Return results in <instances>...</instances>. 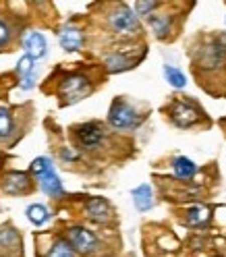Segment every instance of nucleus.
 Masks as SVG:
<instances>
[{
  "label": "nucleus",
  "instance_id": "nucleus-1",
  "mask_svg": "<svg viewBox=\"0 0 226 257\" xmlns=\"http://www.w3.org/2000/svg\"><path fill=\"white\" fill-rule=\"evenodd\" d=\"M110 27L119 36H135L139 31V19L127 5H121L110 13Z\"/></svg>",
  "mask_w": 226,
  "mask_h": 257
},
{
  "label": "nucleus",
  "instance_id": "nucleus-2",
  "mask_svg": "<svg viewBox=\"0 0 226 257\" xmlns=\"http://www.w3.org/2000/svg\"><path fill=\"white\" fill-rule=\"evenodd\" d=\"M89 91H91V85L85 75H69L60 83V95L67 104H75L79 100H83Z\"/></svg>",
  "mask_w": 226,
  "mask_h": 257
},
{
  "label": "nucleus",
  "instance_id": "nucleus-3",
  "mask_svg": "<svg viewBox=\"0 0 226 257\" xmlns=\"http://www.w3.org/2000/svg\"><path fill=\"white\" fill-rule=\"evenodd\" d=\"M108 122L115 128H133L139 122V114H137V110L133 106H129L123 100H117L110 106Z\"/></svg>",
  "mask_w": 226,
  "mask_h": 257
},
{
  "label": "nucleus",
  "instance_id": "nucleus-4",
  "mask_svg": "<svg viewBox=\"0 0 226 257\" xmlns=\"http://www.w3.org/2000/svg\"><path fill=\"white\" fill-rule=\"evenodd\" d=\"M69 245L79 251V253H83V255H91L98 251L100 247V240L98 236H95L91 230L83 228V226H75V228H69Z\"/></svg>",
  "mask_w": 226,
  "mask_h": 257
},
{
  "label": "nucleus",
  "instance_id": "nucleus-5",
  "mask_svg": "<svg viewBox=\"0 0 226 257\" xmlns=\"http://www.w3.org/2000/svg\"><path fill=\"white\" fill-rule=\"evenodd\" d=\"M75 137L77 141L81 143V148L85 150H95L102 146L104 141V131L98 122H85V124H79L75 128Z\"/></svg>",
  "mask_w": 226,
  "mask_h": 257
},
{
  "label": "nucleus",
  "instance_id": "nucleus-6",
  "mask_svg": "<svg viewBox=\"0 0 226 257\" xmlns=\"http://www.w3.org/2000/svg\"><path fill=\"white\" fill-rule=\"evenodd\" d=\"M170 118L176 126H191L199 120V110L191 104L185 102H176L170 110Z\"/></svg>",
  "mask_w": 226,
  "mask_h": 257
},
{
  "label": "nucleus",
  "instance_id": "nucleus-7",
  "mask_svg": "<svg viewBox=\"0 0 226 257\" xmlns=\"http://www.w3.org/2000/svg\"><path fill=\"white\" fill-rule=\"evenodd\" d=\"M23 48H25V52H27L31 58L38 60V58L46 56L48 44H46V40H44L42 34H38V31H31V34H27V36L23 38Z\"/></svg>",
  "mask_w": 226,
  "mask_h": 257
},
{
  "label": "nucleus",
  "instance_id": "nucleus-8",
  "mask_svg": "<svg viewBox=\"0 0 226 257\" xmlns=\"http://www.w3.org/2000/svg\"><path fill=\"white\" fill-rule=\"evenodd\" d=\"M58 42H60V46H62L67 52H75V50H79V48H81L83 36H81V31H79L77 27L67 25V27H62L60 36H58Z\"/></svg>",
  "mask_w": 226,
  "mask_h": 257
},
{
  "label": "nucleus",
  "instance_id": "nucleus-9",
  "mask_svg": "<svg viewBox=\"0 0 226 257\" xmlns=\"http://www.w3.org/2000/svg\"><path fill=\"white\" fill-rule=\"evenodd\" d=\"M85 212H87V218H91L93 222H106L110 218V205L102 197H91L85 203Z\"/></svg>",
  "mask_w": 226,
  "mask_h": 257
},
{
  "label": "nucleus",
  "instance_id": "nucleus-10",
  "mask_svg": "<svg viewBox=\"0 0 226 257\" xmlns=\"http://www.w3.org/2000/svg\"><path fill=\"white\" fill-rule=\"evenodd\" d=\"M40 187H42V191L46 193V195H50V197H62L64 195L62 183L58 179V174L54 172V168L40 176Z\"/></svg>",
  "mask_w": 226,
  "mask_h": 257
},
{
  "label": "nucleus",
  "instance_id": "nucleus-11",
  "mask_svg": "<svg viewBox=\"0 0 226 257\" xmlns=\"http://www.w3.org/2000/svg\"><path fill=\"white\" fill-rule=\"evenodd\" d=\"M226 58V42L216 40L212 46H207V50L203 54V67H218Z\"/></svg>",
  "mask_w": 226,
  "mask_h": 257
},
{
  "label": "nucleus",
  "instance_id": "nucleus-12",
  "mask_svg": "<svg viewBox=\"0 0 226 257\" xmlns=\"http://www.w3.org/2000/svg\"><path fill=\"white\" fill-rule=\"evenodd\" d=\"M209 218H212V212H209V207H205V205H193V207H189L187 216H185L189 226H195V228L205 226V224L209 222Z\"/></svg>",
  "mask_w": 226,
  "mask_h": 257
},
{
  "label": "nucleus",
  "instance_id": "nucleus-13",
  "mask_svg": "<svg viewBox=\"0 0 226 257\" xmlns=\"http://www.w3.org/2000/svg\"><path fill=\"white\" fill-rule=\"evenodd\" d=\"M133 203L139 212H148L154 205V193L150 189V185H139L137 189H133Z\"/></svg>",
  "mask_w": 226,
  "mask_h": 257
},
{
  "label": "nucleus",
  "instance_id": "nucleus-14",
  "mask_svg": "<svg viewBox=\"0 0 226 257\" xmlns=\"http://www.w3.org/2000/svg\"><path fill=\"white\" fill-rule=\"evenodd\" d=\"M29 189V179L23 172H9L5 176V191L7 193H23Z\"/></svg>",
  "mask_w": 226,
  "mask_h": 257
},
{
  "label": "nucleus",
  "instance_id": "nucleus-15",
  "mask_svg": "<svg viewBox=\"0 0 226 257\" xmlns=\"http://www.w3.org/2000/svg\"><path fill=\"white\" fill-rule=\"evenodd\" d=\"M172 168H174V174L179 176V179H183V181L193 179V176H195V172H197L195 162H193V160H189V158H185V156L174 158Z\"/></svg>",
  "mask_w": 226,
  "mask_h": 257
},
{
  "label": "nucleus",
  "instance_id": "nucleus-16",
  "mask_svg": "<svg viewBox=\"0 0 226 257\" xmlns=\"http://www.w3.org/2000/svg\"><path fill=\"white\" fill-rule=\"evenodd\" d=\"M133 64H135V62H133L131 58L125 56V54H121V52L110 54V56L106 58V69H108V73H123V71H127V69H131Z\"/></svg>",
  "mask_w": 226,
  "mask_h": 257
},
{
  "label": "nucleus",
  "instance_id": "nucleus-17",
  "mask_svg": "<svg viewBox=\"0 0 226 257\" xmlns=\"http://www.w3.org/2000/svg\"><path fill=\"white\" fill-rule=\"evenodd\" d=\"M25 214H27V220H29L31 224H36V226H42V224H46L48 218H50V214H48V207L42 205V203L29 205Z\"/></svg>",
  "mask_w": 226,
  "mask_h": 257
},
{
  "label": "nucleus",
  "instance_id": "nucleus-18",
  "mask_svg": "<svg viewBox=\"0 0 226 257\" xmlns=\"http://www.w3.org/2000/svg\"><path fill=\"white\" fill-rule=\"evenodd\" d=\"M150 27L156 34V38H166L168 31H170V21H168V17H162V15H152Z\"/></svg>",
  "mask_w": 226,
  "mask_h": 257
},
{
  "label": "nucleus",
  "instance_id": "nucleus-19",
  "mask_svg": "<svg viewBox=\"0 0 226 257\" xmlns=\"http://www.w3.org/2000/svg\"><path fill=\"white\" fill-rule=\"evenodd\" d=\"M164 77H166V81L172 85V87H176V89H181V87H185L187 85V77L179 71V69H174V67H164Z\"/></svg>",
  "mask_w": 226,
  "mask_h": 257
},
{
  "label": "nucleus",
  "instance_id": "nucleus-20",
  "mask_svg": "<svg viewBox=\"0 0 226 257\" xmlns=\"http://www.w3.org/2000/svg\"><path fill=\"white\" fill-rule=\"evenodd\" d=\"M48 257H77V255H75V249L69 243L58 240V243H54L52 249L48 251Z\"/></svg>",
  "mask_w": 226,
  "mask_h": 257
},
{
  "label": "nucleus",
  "instance_id": "nucleus-21",
  "mask_svg": "<svg viewBox=\"0 0 226 257\" xmlns=\"http://www.w3.org/2000/svg\"><path fill=\"white\" fill-rule=\"evenodd\" d=\"M13 131V116L9 108L0 106V137H9Z\"/></svg>",
  "mask_w": 226,
  "mask_h": 257
},
{
  "label": "nucleus",
  "instance_id": "nucleus-22",
  "mask_svg": "<svg viewBox=\"0 0 226 257\" xmlns=\"http://www.w3.org/2000/svg\"><path fill=\"white\" fill-rule=\"evenodd\" d=\"M34 67H36V60L31 58L29 54H25V56H21L19 62H17V73L25 79V77H29V75H34Z\"/></svg>",
  "mask_w": 226,
  "mask_h": 257
},
{
  "label": "nucleus",
  "instance_id": "nucleus-23",
  "mask_svg": "<svg viewBox=\"0 0 226 257\" xmlns=\"http://www.w3.org/2000/svg\"><path fill=\"white\" fill-rule=\"evenodd\" d=\"M48 170H52V164H50V160L48 158H36L34 162H31V172L38 174V176L46 174Z\"/></svg>",
  "mask_w": 226,
  "mask_h": 257
},
{
  "label": "nucleus",
  "instance_id": "nucleus-24",
  "mask_svg": "<svg viewBox=\"0 0 226 257\" xmlns=\"http://www.w3.org/2000/svg\"><path fill=\"white\" fill-rule=\"evenodd\" d=\"M158 9V3H135L137 17H152V13Z\"/></svg>",
  "mask_w": 226,
  "mask_h": 257
},
{
  "label": "nucleus",
  "instance_id": "nucleus-25",
  "mask_svg": "<svg viewBox=\"0 0 226 257\" xmlns=\"http://www.w3.org/2000/svg\"><path fill=\"white\" fill-rule=\"evenodd\" d=\"M9 40H11V29H9L7 23L0 21V46H5Z\"/></svg>",
  "mask_w": 226,
  "mask_h": 257
},
{
  "label": "nucleus",
  "instance_id": "nucleus-26",
  "mask_svg": "<svg viewBox=\"0 0 226 257\" xmlns=\"http://www.w3.org/2000/svg\"><path fill=\"white\" fill-rule=\"evenodd\" d=\"M60 158H62V160H77V158H79V154H77L75 150H71V148H62Z\"/></svg>",
  "mask_w": 226,
  "mask_h": 257
},
{
  "label": "nucleus",
  "instance_id": "nucleus-27",
  "mask_svg": "<svg viewBox=\"0 0 226 257\" xmlns=\"http://www.w3.org/2000/svg\"><path fill=\"white\" fill-rule=\"evenodd\" d=\"M21 87H23V89H31V87H34V75L25 77V79H23V83H21Z\"/></svg>",
  "mask_w": 226,
  "mask_h": 257
}]
</instances>
